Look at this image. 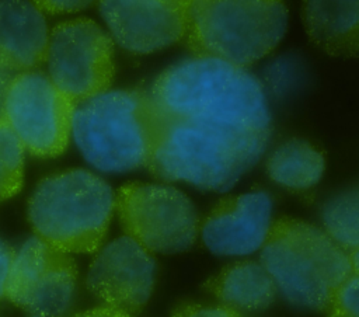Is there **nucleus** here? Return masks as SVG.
<instances>
[{
  "label": "nucleus",
  "instance_id": "obj_1",
  "mask_svg": "<svg viewBox=\"0 0 359 317\" xmlns=\"http://www.w3.org/2000/svg\"><path fill=\"white\" fill-rule=\"evenodd\" d=\"M149 100L161 118L237 130H271L262 83L245 67L210 58L180 60L153 81Z\"/></svg>",
  "mask_w": 359,
  "mask_h": 317
},
{
  "label": "nucleus",
  "instance_id": "obj_2",
  "mask_svg": "<svg viewBox=\"0 0 359 317\" xmlns=\"http://www.w3.org/2000/svg\"><path fill=\"white\" fill-rule=\"evenodd\" d=\"M156 116L147 170L156 178L203 191H229L257 164L271 137V130H237Z\"/></svg>",
  "mask_w": 359,
  "mask_h": 317
},
{
  "label": "nucleus",
  "instance_id": "obj_3",
  "mask_svg": "<svg viewBox=\"0 0 359 317\" xmlns=\"http://www.w3.org/2000/svg\"><path fill=\"white\" fill-rule=\"evenodd\" d=\"M114 212V189L86 168L42 178L27 205L35 236L67 254L97 252L104 245Z\"/></svg>",
  "mask_w": 359,
  "mask_h": 317
},
{
  "label": "nucleus",
  "instance_id": "obj_4",
  "mask_svg": "<svg viewBox=\"0 0 359 317\" xmlns=\"http://www.w3.org/2000/svg\"><path fill=\"white\" fill-rule=\"evenodd\" d=\"M261 264L293 306L325 310L334 290L352 274L345 252L321 229L293 217L272 222Z\"/></svg>",
  "mask_w": 359,
  "mask_h": 317
},
{
  "label": "nucleus",
  "instance_id": "obj_5",
  "mask_svg": "<svg viewBox=\"0 0 359 317\" xmlns=\"http://www.w3.org/2000/svg\"><path fill=\"white\" fill-rule=\"evenodd\" d=\"M156 125L147 91L108 90L76 104L72 139L93 168L121 174L146 167Z\"/></svg>",
  "mask_w": 359,
  "mask_h": 317
},
{
  "label": "nucleus",
  "instance_id": "obj_6",
  "mask_svg": "<svg viewBox=\"0 0 359 317\" xmlns=\"http://www.w3.org/2000/svg\"><path fill=\"white\" fill-rule=\"evenodd\" d=\"M287 8L273 0H187L185 42L195 56L237 66L259 60L283 38Z\"/></svg>",
  "mask_w": 359,
  "mask_h": 317
},
{
  "label": "nucleus",
  "instance_id": "obj_7",
  "mask_svg": "<svg viewBox=\"0 0 359 317\" xmlns=\"http://www.w3.org/2000/svg\"><path fill=\"white\" fill-rule=\"evenodd\" d=\"M115 213L125 236L151 254L185 251L199 233L192 201L171 185L128 182L115 192Z\"/></svg>",
  "mask_w": 359,
  "mask_h": 317
},
{
  "label": "nucleus",
  "instance_id": "obj_8",
  "mask_svg": "<svg viewBox=\"0 0 359 317\" xmlns=\"http://www.w3.org/2000/svg\"><path fill=\"white\" fill-rule=\"evenodd\" d=\"M76 102L39 70L11 76L4 90L1 118L24 150L35 157L60 156L72 139Z\"/></svg>",
  "mask_w": 359,
  "mask_h": 317
},
{
  "label": "nucleus",
  "instance_id": "obj_9",
  "mask_svg": "<svg viewBox=\"0 0 359 317\" xmlns=\"http://www.w3.org/2000/svg\"><path fill=\"white\" fill-rule=\"evenodd\" d=\"M111 35L94 20L77 17L50 28L46 52L48 77L79 104L109 90L115 74Z\"/></svg>",
  "mask_w": 359,
  "mask_h": 317
},
{
  "label": "nucleus",
  "instance_id": "obj_10",
  "mask_svg": "<svg viewBox=\"0 0 359 317\" xmlns=\"http://www.w3.org/2000/svg\"><path fill=\"white\" fill-rule=\"evenodd\" d=\"M73 257L36 236L15 251L6 297L35 317H65L77 286Z\"/></svg>",
  "mask_w": 359,
  "mask_h": 317
},
{
  "label": "nucleus",
  "instance_id": "obj_11",
  "mask_svg": "<svg viewBox=\"0 0 359 317\" xmlns=\"http://www.w3.org/2000/svg\"><path fill=\"white\" fill-rule=\"evenodd\" d=\"M156 282V261L150 251L128 236L102 245L87 272V288L104 306L128 314L149 302Z\"/></svg>",
  "mask_w": 359,
  "mask_h": 317
},
{
  "label": "nucleus",
  "instance_id": "obj_12",
  "mask_svg": "<svg viewBox=\"0 0 359 317\" xmlns=\"http://www.w3.org/2000/svg\"><path fill=\"white\" fill-rule=\"evenodd\" d=\"M98 11L112 41L132 53H151L185 36L187 0H104Z\"/></svg>",
  "mask_w": 359,
  "mask_h": 317
},
{
  "label": "nucleus",
  "instance_id": "obj_13",
  "mask_svg": "<svg viewBox=\"0 0 359 317\" xmlns=\"http://www.w3.org/2000/svg\"><path fill=\"white\" fill-rule=\"evenodd\" d=\"M272 224V199L250 191L222 199L199 226L205 247L216 255H248L259 250Z\"/></svg>",
  "mask_w": 359,
  "mask_h": 317
},
{
  "label": "nucleus",
  "instance_id": "obj_14",
  "mask_svg": "<svg viewBox=\"0 0 359 317\" xmlns=\"http://www.w3.org/2000/svg\"><path fill=\"white\" fill-rule=\"evenodd\" d=\"M50 28L35 1H0V70L24 73L46 59Z\"/></svg>",
  "mask_w": 359,
  "mask_h": 317
},
{
  "label": "nucleus",
  "instance_id": "obj_15",
  "mask_svg": "<svg viewBox=\"0 0 359 317\" xmlns=\"http://www.w3.org/2000/svg\"><path fill=\"white\" fill-rule=\"evenodd\" d=\"M307 35L330 55L359 58V1H304Z\"/></svg>",
  "mask_w": 359,
  "mask_h": 317
},
{
  "label": "nucleus",
  "instance_id": "obj_16",
  "mask_svg": "<svg viewBox=\"0 0 359 317\" xmlns=\"http://www.w3.org/2000/svg\"><path fill=\"white\" fill-rule=\"evenodd\" d=\"M205 289L234 310H262L273 302L278 292L271 275L255 261L226 267L206 281Z\"/></svg>",
  "mask_w": 359,
  "mask_h": 317
},
{
  "label": "nucleus",
  "instance_id": "obj_17",
  "mask_svg": "<svg viewBox=\"0 0 359 317\" xmlns=\"http://www.w3.org/2000/svg\"><path fill=\"white\" fill-rule=\"evenodd\" d=\"M324 168L323 153L302 139L280 143L266 161V173L273 182L297 191L314 187L321 180Z\"/></svg>",
  "mask_w": 359,
  "mask_h": 317
},
{
  "label": "nucleus",
  "instance_id": "obj_18",
  "mask_svg": "<svg viewBox=\"0 0 359 317\" xmlns=\"http://www.w3.org/2000/svg\"><path fill=\"white\" fill-rule=\"evenodd\" d=\"M324 231L348 255L359 248V188L331 196L321 209Z\"/></svg>",
  "mask_w": 359,
  "mask_h": 317
},
{
  "label": "nucleus",
  "instance_id": "obj_19",
  "mask_svg": "<svg viewBox=\"0 0 359 317\" xmlns=\"http://www.w3.org/2000/svg\"><path fill=\"white\" fill-rule=\"evenodd\" d=\"M24 151L0 116V202L17 195L24 184Z\"/></svg>",
  "mask_w": 359,
  "mask_h": 317
},
{
  "label": "nucleus",
  "instance_id": "obj_20",
  "mask_svg": "<svg viewBox=\"0 0 359 317\" xmlns=\"http://www.w3.org/2000/svg\"><path fill=\"white\" fill-rule=\"evenodd\" d=\"M304 80L302 62L293 55L273 59L264 69V81L273 97L285 98L294 93Z\"/></svg>",
  "mask_w": 359,
  "mask_h": 317
},
{
  "label": "nucleus",
  "instance_id": "obj_21",
  "mask_svg": "<svg viewBox=\"0 0 359 317\" xmlns=\"http://www.w3.org/2000/svg\"><path fill=\"white\" fill-rule=\"evenodd\" d=\"M327 317H359V274L352 272L331 295Z\"/></svg>",
  "mask_w": 359,
  "mask_h": 317
},
{
  "label": "nucleus",
  "instance_id": "obj_22",
  "mask_svg": "<svg viewBox=\"0 0 359 317\" xmlns=\"http://www.w3.org/2000/svg\"><path fill=\"white\" fill-rule=\"evenodd\" d=\"M171 317H241L237 310L224 304L206 306L198 303H184L177 306Z\"/></svg>",
  "mask_w": 359,
  "mask_h": 317
},
{
  "label": "nucleus",
  "instance_id": "obj_23",
  "mask_svg": "<svg viewBox=\"0 0 359 317\" xmlns=\"http://www.w3.org/2000/svg\"><path fill=\"white\" fill-rule=\"evenodd\" d=\"M38 8L46 14H65V13H76L90 7L91 1H50V0H38L35 1Z\"/></svg>",
  "mask_w": 359,
  "mask_h": 317
},
{
  "label": "nucleus",
  "instance_id": "obj_24",
  "mask_svg": "<svg viewBox=\"0 0 359 317\" xmlns=\"http://www.w3.org/2000/svg\"><path fill=\"white\" fill-rule=\"evenodd\" d=\"M15 251L3 240H0V299L6 297V289L14 262Z\"/></svg>",
  "mask_w": 359,
  "mask_h": 317
},
{
  "label": "nucleus",
  "instance_id": "obj_25",
  "mask_svg": "<svg viewBox=\"0 0 359 317\" xmlns=\"http://www.w3.org/2000/svg\"><path fill=\"white\" fill-rule=\"evenodd\" d=\"M73 317H132V316L119 309L101 304V306L80 311V313L74 314Z\"/></svg>",
  "mask_w": 359,
  "mask_h": 317
},
{
  "label": "nucleus",
  "instance_id": "obj_26",
  "mask_svg": "<svg viewBox=\"0 0 359 317\" xmlns=\"http://www.w3.org/2000/svg\"><path fill=\"white\" fill-rule=\"evenodd\" d=\"M11 79V74L0 70V116H1V102H3V95H4V90L7 87L8 80Z\"/></svg>",
  "mask_w": 359,
  "mask_h": 317
},
{
  "label": "nucleus",
  "instance_id": "obj_27",
  "mask_svg": "<svg viewBox=\"0 0 359 317\" xmlns=\"http://www.w3.org/2000/svg\"><path fill=\"white\" fill-rule=\"evenodd\" d=\"M349 259H351V265H352V272L359 274V248L349 254Z\"/></svg>",
  "mask_w": 359,
  "mask_h": 317
},
{
  "label": "nucleus",
  "instance_id": "obj_28",
  "mask_svg": "<svg viewBox=\"0 0 359 317\" xmlns=\"http://www.w3.org/2000/svg\"><path fill=\"white\" fill-rule=\"evenodd\" d=\"M31 317H35V316H31Z\"/></svg>",
  "mask_w": 359,
  "mask_h": 317
}]
</instances>
